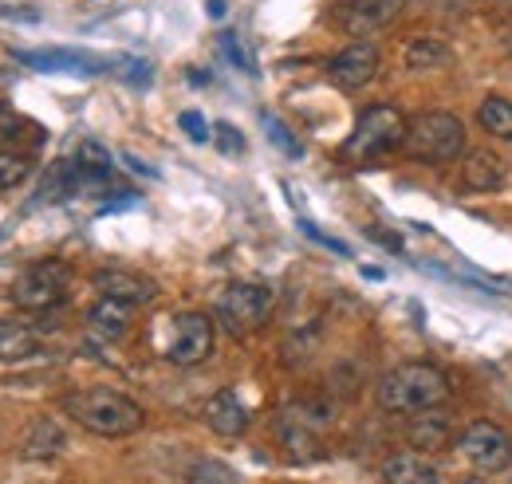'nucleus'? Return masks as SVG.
<instances>
[{"mask_svg":"<svg viewBox=\"0 0 512 484\" xmlns=\"http://www.w3.org/2000/svg\"><path fill=\"white\" fill-rule=\"evenodd\" d=\"M71 422H79L83 429L99 433V437H130L138 433L146 414L142 406L127 398L123 390H111V386H87V390H75L60 402Z\"/></svg>","mask_w":512,"mask_h":484,"instance_id":"obj_1","label":"nucleus"},{"mask_svg":"<svg viewBox=\"0 0 512 484\" xmlns=\"http://www.w3.org/2000/svg\"><path fill=\"white\" fill-rule=\"evenodd\" d=\"M449 398V378L430 363H402L379 382V406L386 414H422L438 410Z\"/></svg>","mask_w":512,"mask_h":484,"instance_id":"obj_2","label":"nucleus"},{"mask_svg":"<svg viewBox=\"0 0 512 484\" xmlns=\"http://www.w3.org/2000/svg\"><path fill=\"white\" fill-rule=\"evenodd\" d=\"M402 150L414 162H434V166L453 162L465 150V126L449 111H422V115H414V119L406 122Z\"/></svg>","mask_w":512,"mask_h":484,"instance_id":"obj_3","label":"nucleus"},{"mask_svg":"<svg viewBox=\"0 0 512 484\" xmlns=\"http://www.w3.org/2000/svg\"><path fill=\"white\" fill-rule=\"evenodd\" d=\"M335 422V410L327 402H292L280 410L276 433L292 461H320L323 457V429Z\"/></svg>","mask_w":512,"mask_h":484,"instance_id":"obj_4","label":"nucleus"},{"mask_svg":"<svg viewBox=\"0 0 512 484\" xmlns=\"http://www.w3.org/2000/svg\"><path fill=\"white\" fill-rule=\"evenodd\" d=\"M402 138H406V119L394 111V107H367L359 122H355V130H351V138L343 142V158H351V162H367V158H379L386 150H394V146H402Z\"/></svg>","mask_w":512,"mask_h":484,"instance_id":"obj_5","label":"nucleus"},{"mask_svg":"<svg viewBox=\"0 0 512 484\" xmlns=\"http://www.w3.org/2000/svg\"><path fill=\"white\" fill-rule=\"evenodd\" d=\"M67 296H71V268L64 260H36L12 284V300L24 311H52Z\"/></svg>","mask_w":512,"mask_h":484,"instance_id":"obj_6","label":"nucleus"},{"mask_svg":"<svg viewBox=\"0 0 512 484\" xmlns=\"http://www.w3.org/2000/svg\"><path fill=\"white\" fill-rule=\"evenodd\" d=\"M272 288L264 284H229L221 296H217V319L221 327L233 335V339H245L249 331L264 327L268 315H272Z\"/></svg>","mask_w":512,"mask_h":484,"instance_id":"obj_7","label":"nucleus"},{"mask_svg":"<svg viewBox=\"0 0 512 484\" xmlns=\"http://www.w3.org/2000/svg\"><path fill=\"white\" fill-rule=\"evenodd\" d=\"M457 449H461V457H465L477 473H485V477L505 473L512 465V437L497 422H485V418H481V422H469L461 429Z\"/></svg>","mask_w":512,"mask_h":484,"instance_id":"obj_8","label":"nucleus"},{"mask_svg":"<svg viewBox=\"0 0 512 484\" xmlns=\"http://www.w3.org/2000/svg\"><path fill=\"white\" fill-rule=\"evenodd\" d=\"M213 319L201 315V311H182L174 315V327H170V343H166V359L178 366H197L213 355Z\"/></svg>","mask_w":512,"mask_h":484,"instance_id":"obj_9","label":"nucleus"},{"mask_svg":"<svg viewBox=\"0 0 512 484\" xmlns=\"http://www.w3.org/2000/svg\"><path fill=\"white\" fill-rule=\"evenodd\" d=\"M379 63H383V56H379L375 44L355 40L351 48H343L339 56L327 60V79L335 87H343V91H359V87H367L379 75Z\"/></svg>","mask_w":512,"mask_h":484,"instance_id":"obj_10","label":"nucleus"},{"mask_svg":"<svg viewBox=\"0 0 512 484\" xmlns=\"http://www.w3.org/2000/svg\"><path fill=\"white\" fill-rule=\"evenodd\" d=\"M16 60L36 67V71H71V75H99L111 67V60L79 52V48H32V52L24 48V52H16Z\"/></svg>","mask_w":512,"mask_h":484,"instance_id":"obj_11","label":"nucleus"},{"mask_svg":"<svg viewBox=\"0 0 512 484\" xmlns=\"http://www.w3.org/2000/svg\"><path fill=\"white\" fill-rule=\"evenodd\" d=\"M107 300H119V303H130V307H138V303H150L158 296V284L150 280V276H142V272H127V268H103V272H95V280H91Z\"/></svg>","mask_w":512,"mask_h":484,"instance_id":"obj_12","label":"nucleus"},{"mask_svg":"<svg viewBox=\"0 0 512 484\" xmlns=\"http://www.w3.org/2000/svg\"><path fill=\"white\" fill-rule=\"evenodd\" d=\"M402 4L406 0H343V28L355 36V40H363V36H371V32H379L386 28L398 12H402Z\"/></svg>","mask_w":512,"mask_h":484,"instance_id":"obj_13","label":"nucleus"},{"mask_svg":"<svg viewBox=\"0 0 512 484\" xmlns=\"http://www.w3.org/2000/svg\"><path fill=\"white\" fill-rule=\"evenodd\" d=\"M205 422H209L213 433H221V437H241L249 429V410L237 398V390H217L205 402Z\"/></svg>","mask_w":512,"mask_h":484,"instance_id":"obj_14","label":"nucleus"},{"mask_svg":"<svg viewBox=\"0 0 512 484\" xmlns=\"http://www.w3.org/2000/svg\"><path fill=\"white\" fill-rule=\"evenodd\" d=\"M67 449V433L52 418H36V422L24 429V441H20V453L28 461H48L56 453Z\"/></svg>","mask_w":512,"mask_h":484,"instance_id":"obj_15","label":"nucleus"},{"mask_svg":"<svg viewBox=\"0 0 512 484\" xmlns=\"http://www.w3.org/2000/svg\"><path fill=\"white\" fill-rule=\"evenodd\" d=\"M461 182L469 185L473 193H493V189L505 185V166H501L497 154H489V150H473V154L465 158V166H461Z\"/></svg>","mask_w":512,"mask_h":484,"instance_id":"obj_16","label":"nucleus"},{"mask_svg":"<svg viewBox=\"0 0 512 484\" xmlns=\"http://www.w3.org/2000/svg\"><path fill=\"white\" fill-rule=\"evenodd\" d=\"M87 323H91V331H95L99 339L115 343V339H123L130 331V303L107 300V296H103V300L87 311Z\"/></svg>","mask_w":512,"mask_h":484,"instance_id":"obj_17","label":"nucleus"},{"mask_svg":"<svg viewBox=\"0 0 512 484\" xmlns=\"http://www.w3.org/2000/svg\"><path fill=\"white\" fill-rule=\"evenodd\" d=\"M32 355H40V335L28 331L24 323L0 319V363H24Z\"/></svg>","mask_w":512,"mask_h":484,"instance_id":"obj_18","label":"nucleus"},{"mask_svg":"<svg viewBox=\"0 0 512 484\" xmlns=\"http://www.w3.org/2000/svg\"><path fill=\"white\" fill-rule=\"evenodd\" d=\"M406 441L418 453H434V449H442L449 441V422L442 414H434V410H422V414H414V422L406 429Z\"/></svg>","mask_w":512,"mask_h":484,"instance_id":"obj_19","label":"nucleus"},{"mask_svg":"<svg viewBox=\"0 0 512 484\" xmlns=\"http://www.w3.org/2000/svg\"><path fill=\"white\" fill-rule=\"evenodd\" d=\"M383 481L386 484H442V477H438L426 461H418V457H410V453H398V457H386Z\"/></svg>","mask_w":512,"mask_h":484,"instance_id":"obj_20","label":"nucleus"},{"mask_svg":"<svg viewBox=\"0 0 512 484\" xmlns=\"http://www.w3.org/2000/svg\"><path fill=\"white\" fill-rule=\"evenodd\" d=\"M477 122L485 134L501 138V142H512V103L501 99V95H489L481 107H477Z\"/></svg>","mask_w":512,"mask_h":484,"instance_id":"obj_21","label":"nucleus"},{"mask_svg":"<svg viewBox=\"0 0 512 484\" xmlns=\"http://www.w3.org/2000/svg\"><path fill=\"white\" fill-rule=\"evenodd\" d=\"M446 63H453V52H449L442 40L422 36V40H414V44L406 48V67H410V71H438V67H446Z\"/></svg>","mask_w":512,"mask_h":484,"instance_id":"obj_22","label":"nucleus"},{"mask_svg":"<svg viewBox=\"0 0 512 484\" xmlns=\"http://www.w3.org/2000/svg\"><path fill=\"white\" fill-rule=\"evenodd\" d=\"M186 484H237V473H233V465H225L217 457H201L190 465Z\"/></svg>","mask_w":512,"mask_h":484,"instance_id":"obj_23","label":"nucleus"},{"mask_svg":"<svg viewBox=\"0 0 512 484\" xmlns=\"http://www.w3.org/2000/svg\"><path fill=\"white\" fill-rule=\"evenodd\" d=\"M28 174H32V158L28 154L0 150V189H16Z\"/></svg>","mask_w":512,"mask_h":484,"instance_id":"obj_24","label":"nucleus"},{"mask_svg":"<svg viewBox=\"0 0 512 484\" xmlns=\"http://www.w3.org/2000/svg\"><path fill=\"white\" fill-rule=\"evenodd\" d=\"M264 130H268V138H272V142H276V146H280L288 158H304V146L292 138V130L276 119V115H264Z\"/></svg>","mask_w":512,"mask_h":484,"instance_id":"obj_25","label":"nucleus"},{"mask_svg":"<svg viewBox=\"0 0 512 484\" xmlns=\"http://www.w3.org/2000/svg\"><path fill=\"white\" fill-rule=\"evenodd\" d=\"M217 44H221V52H225V56L233 60V67H241L245 75H253L256 63H253V56L245 52V44L237 40V32H221V40H217Z\"/></svg>","mask_w":512,"mask_h":484,"instance_id":"obj_26","label":"nucleus"},{"mask_svg":"<svg viewBox=\"0 0 512 484\" xmlns=\"http://www.w3.org/2000/svg\"><path fill=\"white\" fill-rule=\"evenodd\" d=\"M119 75L127 79L130 87H150V79H154V71H150V63L146 60H119Z\"/></svg>","mask_w":512,"mask_h":484,"instance_id":"obj_27","label":"nucleus"},{"mask_svg":"<svg viewBox=\"0 0 512 484\" xmlns=\"http://www.w3.org/2000/svg\"><path fill=\"white\" fill-rule=\"evenodd\" d=\"M213 138H217L221 154H241V150H245V134L233 130L229 122H217V126H213Z\"/></svg>","mask_w":512,"mask_h":484,"instance_id":"obj_28","label":"nucleus"},{"mask_svg":"<svg viewBox=\"0 0 512 484\" xmlns=\"http://www.w3.org/2000/svg\"><path fill=\"white\" fill-rule=\"evenodd\" d=\"M178 126L186 130L190 142H209V122H205L201 111H182V115H178Z\"/></svg>","mask_w":512,"mask_h":484,"instance_id":"obj_29","label":"nucleus"},{"mask_svg":"<svg viewBox=\"0 0 512 484\" xmlns=\"http://www.w3.org/2000/svg\"><path fill=\"white\" fill-rule=\"evenodd\" d=\"M20 130H24V126H20V119H16V115H12V111L0 103V142H12V138H20Z\"/></svg>","mask_w":512,"mask_h":484,"instance_id":"obj_30","label":"nucleus"},{"mask_svg":"<svg viewBox=\"0 0 512 484\" xmlns=\"http://www.w3.org/2000/svg\"><path fill=\"white\" fill-rule=\"evenodd\" d=\"M300 229H304V233H308V237H312V241L327 244V248H331V252H339V256H347V244H343V241H335V237H327V233H320V229H316V225H312V221H300Z\"/></svg>","mask_w":512,"mask_h":484,"instance_id":"obj_31","label":"nucleus"},{"mask_svg":"<svg viewBox=\"0 0 512 484\" xmlns=\"http://www.w3.org/2000/svg\"><path fill=\"white\" fill-rule=\"evenodd\" d=\"M123 162H127V166H130V170H134V174H146V178H158V170H154V166H146V162H138L134 154H123Z\"/></svg>","mask_w":512,"mask_h":484,"instance_id":"obj_32","label":"nucleus"},{"mask_svg":"<svg viewBox=\"0 0 512 484\" xmlns=\"http://www.w3.org/2000/svg\"><path fill=\"white\" fill-rule=\"evenodd\" d=\"M205 12H209L213 20H221V16L229 12V4H225V0H209V4H205Z\"/></svg>","mask_w":512,"mask_h":484,"instance_id":"obj_33","label":"nucleus"},{"mask_svg":"<svg viewBox=\"0 0 512 484\" xmlns=\"http://www.w3.org/2000/svg\"><path fill=\"white\" fill-rule=\"evenodd\" d=\"M363 276H367V280H383V268H375V264H363Z\"/></svg>","mask_w":512,"mask_h":484,"instance_id":"obj_34","label":"nucleus"},{"mask_svg":"<svg viewBox=\"0 0 512 484\" xmlns=\"http://www.w3.org/2000/svg\"><path fill=\"white\" fill-rule=\"evenodd\" d=\"M469 484H489V481H481V477H477V481H469Z\"/></svg>","mask_w":512,"mask_h":484,"instance_id":"obj_35","label":"nucleus"}]
</instances>
